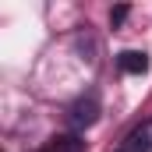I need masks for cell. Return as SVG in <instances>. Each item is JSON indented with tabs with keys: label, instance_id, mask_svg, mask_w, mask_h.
<instances>
[{
	"label": "cell",
	"instance_id": "5",
	"mask_svg": "<svg viewBox=\"0 0 152 152\" xmlns=\"http://www.w3.org/2000/svg\"><path fill=\"white\" fill-rule=\"evenodd\" d=\"M124 18H127V7H113V11H110V21H113V25H120Z\"/></svg>",
	"mask_w": 152,
	"mask_h": 152
},
{
	"label": "cell",
	"instance_id": "3",
	"mask_svg": "<svg viewBox=\"0 0 152 152\" xmlns=\"http://www.w3.org/2000/svg\"><path fill=\"white\" fill-rule=\"evenodd\" d=\"M117 67H120L124 75H145V71H149V57H145L142 50H124V53L117 57Z\"/></svg>",
	"mask_w": 152,
	"mask_h": 152
},
{
	"label": "cell",
	"instance_id": "4",
	"mask_svg": "<svg viewBox=\"0 0 152 152\" xmlns=\"http://www.w3.org/2000/svg\"><path fill=\"white\" fill-rule=\"evenodd\" d=\"M36 152H85V142L78 138V134H53L42 149Z\"/></svg>",
	"mask_w": 152,
	"mask_h": 152
},
{
	"label": "cell",
	"instance_id": "1",
	"mask_svg": "<svg viewBox=\"0 0 152 152\" xmlns=\"http://www.w3.org/2000/svg\"><path fill=\"white\" fill-rule=\"evenodd\" d=\"M67 120H71V127H92L96 120H99V96L96 92H85V96H78L75 103L67 106Z\"/></svg>",
	"mask_w": 152,
	"mask_h": 152
},
{
	"label": "cell",
	"instance_id": "2",
	"mask_svg": "<svg viewBox=\"0 0 152 152\" xmlns=\"http://www.w3.org/2000/svg\"><path fill=\"white\" fill-rule=\"evenodd\" d=\"M120 152H152V117L142 120V124H134V127L124 134Z\"/></svg>",
	"mask_w": 152,
	"mask_h": 152
}]
</instances>
